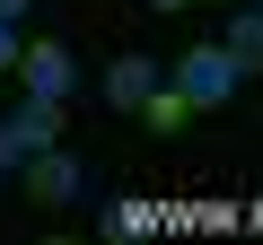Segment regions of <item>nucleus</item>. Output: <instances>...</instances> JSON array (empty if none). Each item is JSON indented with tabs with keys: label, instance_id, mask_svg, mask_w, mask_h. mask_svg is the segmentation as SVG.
Listing matches in <instances>:
<instances>
[{
	"label": "nucleus",
	"instance_id": "nucleus-7",
	"mask_svg": "<svg viewBox=\"0 0 263 245\" xmlns=\"http://www.w3.org/2000/svg\"><path fill=\"white\" fill-rule=\"evenodd\" d=\"M184 114H193V96H184L176 79H158V88H149V105H141L149 132H184Z\"/></svg>",
	"mask_w": 263,
	"mask_h": 245
},
{
	"label": "nucleus",
	"instance_id": "nucleus-9",
	"mask_svg": "<svg viewBox=\"0 0 263 245\" xmlns=\"http://www.w3.org/2000/svg\"><path fill=\"white\" fill-rule=\"evenodd\" d=\"M18 44H27V35H18L9 18H0V79H9V70H18Z\"/></svg>",
	"mask_w": 263,
	"mask_h": 245
},
{
	"label": "nucleus",
	"instance_id": "nucleus-10",
	"mask_svg": "<svg viewBox=\"0 0 263 245\" xmlns=\"http://www.w3.org/2000/svg\"><path fill=\"white\" fill-rule=\"evenodd\" d=\"M18 158H27V149L9 140V122H0V175H18Z\"/></svg>",
	"mask_w": 263,
	"mask_h": 245
},
{
	"label": "nucleus",
	"instance_id": "nucleus-1",
	"mask_svg": "<svg viewBox=\"0 0 263 245\" xmlns=\"http://www.w3.org/2000/svg\"><path fill=\"white\" fill-rule=\"evenodd\" d=\"M237 79H246V70H237L219 44H184V62H176V88H184L193 105H228V96H237Z\"/></svg>",
	"mask_w": 263,
	"mask_h": 245
},
{
	"label": "nucleus",
	"instance_id": "nucleus-11",
	"mask_svg": "<svg viewBox=\"0 0 263 245\" xmlns=\"http://www.w3.org/2000/svg\"><path fill=\"white\" fill-rule=\"evenodd\" d=\"M27 9H35V0H0V18H9V27H18V18H27Z\"/></svg>",
	"mask_w": 263,
	"mask_h": 245
},
{
	"label": "nucleus",
	"instance_id": "nucleus-13",
	"mask_svg": "<svg viewBox=\"0 0 263 245\" xmlns=\"http://www.w3.org/2000/svg\"><path fill=\"white\" fill-rule=\"evenodd\" d=\"M254 9H263V0H254Z\"/></svg>",
	"mask_w": 263,
	"mask_h": 245
},
{
	"label": "nucleus",
	"instance_id": "nucleus-12",
	"mask_svg": "<svg viewBox=\"0 0 263 245\" xmlns=\"http://www.w3.org/2000/svg\"><path fill=\"white\" fill-rule=\"evenodd\" d=\"M149 9H193V0H149Z\"/></svg>",
	"mask_w": 263,
	"mask_h": 245
},
{
	"label": "nucleus",
	"instance_id": "nucleus-6",
	"mask_svg": "<svg viewBox=\"0 0 263 245\" xmlns=\"http://www.w3.org/2000/svg\"><path fill=\"white\" fill-rule=\"evenodd\" d=\"M219 53H228L237 70H263V9H237V18L219 27Z\"/></svg>",
	"mask_w": 263,
	"mask_h": 245
},
{
	"label": "nucleus",
	"instance_id": "nucleus-5",
	"mask_svg": "<svg viewBox=\"0 0 263 245\" xmlns=\"http://www.w3.org/2000/svg\"><path fill=\"white\" fill-rule=\"evenodd\" d=\"M149 88H158V70H149L141 53H114V70H105V105L141 114V105H149Z\"/></svg>",
	"mask_w": 263,
	"mask_h": 245
},
{
	"label": "nucleus",
	"instance_id": "nucleus-3",
	"mask_svg": "<svg viewBox=\"0 0 263 245\" xmlns=\"http://www.w3.org/2000/svg\"><path fill=\"white\" fill-rule=\"evenodd\" d=\"M18 175H27V193H35V201H70V193H79V167L62 158V140H53V149H35V158H18Z\"/></svg>",
	"mask_w": 263,
	"mask_h": 245
},
{
	"label": "nucleus",
	"instance_id": "nucleus-8",
	"mask_svg": "<svg viewBox=\"0 0 263 245\" xmlns=\"http://www.w3.org/2000/svg\"><path fill=\"white\" fill-rule=\"evenodd\" d=\"M132 228H149L141 201H105V236H132Z\"/></svg>",
	"mask_w": 263,
	"mask_h": 245
},
{
	"label": "nucleus",
	"instance_id": "nucleus-2",
	"mask_svg": "<svg viewBox=\"0 0 263 245\" xmlns=\"http://www.w3.org/2000/svg\"><path fill=\"white\" fill-rule=\"evenodd\" d=\"M18 79H27V96H53V105H70V88H79V62H70L62 44H18Z\"/></svg>",
	"mask_w": 263,
	"mask_h": 245
},
{
	"label": "nucleus",
	"instance_id": "nucleus-4",
	"mask_svg": "<svg viewBox=\"0 0 263 245\" xmlns=\"http://www.w3.org/2000/svg\"><path fill=\"white\" fill-rule=\"evenodd\" d=\"M9 140H18L27 158H35V149H53V140H62V105H53V96H27V105H9Z\"/></svg>",
	"mask_w": 263,
	"mask_h": 245
}]
</instances>
